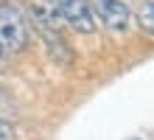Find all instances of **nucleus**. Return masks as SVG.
Returning <instances> with one entry per match:
<instances>
[{
    "label": "nucleus",
    "instance_id": "f257e3e1",
    "mask_svg": "<svg viewBox=\"0 0 154 140\" xmlns=\"http://www.w3.org/2000/svg\"><path fill=\"white\" fill-rule=\"evenodd\" d=\"M28 20L17 6L0 3V48L6 53H17L28 45Z\"/></svg>",
    "mask_w": 154,
    "mask_h": 140
},
{
    "label": "nucleus",
    "instance_id": "f03ea898",
    "mask_svg": "<svg viewBox=\"0 0 154 140\" xmlns=\"http://www.w3.org/2000/svg\"><path fill=\"white\" fill-rule=\"evenodd\" d=\"M59 14L65 17V23H70L81 34L95 31V14L84 0H59Z\"/></svg>",
    "mask_w": 154,
    "mask_h": 140
},
{
    "label": "nucleus",
    "instance_id": "7ed1b4c3",
    "mask_svg": "<svg viewBox=\"0 0 154 140\" xmlns=\"http://www.w3.org/2000/svg\"><path fill=\"white\" fill-rule=\"evenodd\" d=\"M93 3H95V14L104 20L106 28L123 31L129 25V17H132L129 0H93Z\"/></svg>",
    "mask_w": 154,
    "mask_h": 140
},
{
    "label": "nucleus",
    "instance_id": "20e7f679",
    "mask_svg": "<svg viewBox=\"0 0 154 140\" xmlns=\"http://www.w3.org/2000/svg\"><path fill=\"white\" fill-rule=\"evenodd\" d=\"M137 23H140V28H143L146 34L154 36V3H151V0L137 8Z\"/></svg>",
    "mask_w": 154,
    "mask_h": 140
},
{
    "label": "nucleus",
    "instance_id": "39448f33",
    "mask_svg": "<svg viewBox=\"0 0 154 140\" xmlns=\"http://www.w3.org/2000/svg\"><path fill=\"white\" fill-rule=\"evenodd\" d=\"M0 118L8 120V123H11V118H17V104L6 90H0Z\"/></svg>",
    "mask_w": 154,
    "mask_h": 140
},
{
    "label": "nucleus",
    "instance_id": "423d86ee",
    "mask_svg": "<svg viewBox=\"0 0 154 140\" xmlns=\"http://www.w3.org/2000/svg\"><path fill=\"white\" fill-rule=\"evenodd\" d=\"M0 140H17L11 123H8V120H3V118H0Z\"/></svg>",
    "mask_w": 154,
    "mask_h": 140
},
{
    "label": "nucleus",
    "instance_id": "0eeeda50",
    "mask_svg": "<svg viewBox=\"0 0 154 140\" xmlns=\"http://www.w3.org/2000/svg\"><path fill=\"white\" fill-rule=\"evenodd\" d=\"M6 56H8V53H6L3 48H0V70H3V67H6Z\"/></svg>",
    "mask_w": 154,
    "mask_h": 140
}]
</instances>
